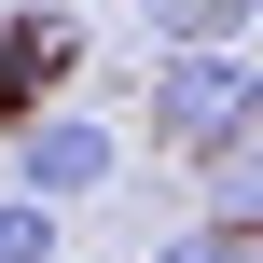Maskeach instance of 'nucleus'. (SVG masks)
Segmentation results:
<instances>
[{
	"label": "nucleus",
	"mask_w": 263,
	"mask_h": 263,
	"mask_svg": "<svg viewBox=\"0 0 263 263\" xmlns=\"http://www.w3.org/2000/svg\"><path fill=\"white\" fill-rule=\"evenodd\" d=\"M263 111V69L250 42H153V153H194L208 125Z\"/></svg>",
	"instance_id": "f257e3e1"
},
{
	"label": "nucleus",
	"mask_w": 263,
	"mask_h": 263,
	"mask_svg": "<svg viewBox=\"0 0 263 263\" xmlns=\"http://www.w3.org/2000/svg\"><path fill=\"white\" fill-rule=\"evenodd\" d=\"M111 180H125V125H111V111H69V97H55V111L14 125V194L69 208V194H111Z\"/></svg>",
	"instance_id": "f03ea898"
},
{
	"label": "nucleus",
	"mask_w": 263,
	"mask_h": 263,
	"mask_svg": "<svg viewBox=\"0 0 263 263\" xmlns=\"http://www.w3.org/2000/svg\"><path fill=\"white\" fill-rule=\"evenodd\" d=\"M263 0H139V42H250Z\"/></svg>",
	"instance_id": "7ed1b4c3"
},
{
	"label": "nucleus",
	"mask_w": 263,
	"mask_h": 263,
	"mask_svg": "<svg viewBox=\"0 0 263 263\" xmlns=\"http://www.w3.org/2000/svg\"><path fill=\"white\" fill-rule=\"evenodd\" d=\"M250 250H263V236L236 222V208H194L180 236H153V263H250Z\"/></svg>",
	"instance_id": "20e7f679"
},
{
	"label": "nucleus",
	"mask_w": 263,
	"mask_h": 263,
	"mask_svg": "<svg viewBox=\"0 0 263 263\" xmlns=\"http://www.w3.org/2000/svg\"><path fill=\"white\" fill-rule=\"evenodd\" d=\"M0 263H55V208L42 194H0Z\"/></svg>",
	"instance_id": "39448f33"
}]
</instances>
